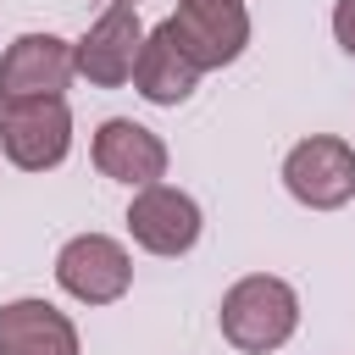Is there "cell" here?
I'll use <instances>...</instances> for the list:
<instances>
[{"label": "cell", "instance_id": "obj_1", "mask_svg": "<svg viewBox=\"0 0 355 355\" xmlns=\"http://www.w3.org/2000/svg\"><path fill=\"white\" fill-rule=\"evenodd\" d=\"M216 322H222V338H227L233 349H244V355H272V349H283V344L294 338V327H300V294H294L283 277H272V272H250V277H239V283L222 294Z\"/></svg>", "mask_w": 355, "mask_h": 355}, {"label": "cell", "instance_id": "obj_3", "mask_svg": "<svg viewBox=\"0 0 355 355\" xmlns=\"http://www.w3.org/2000/svg\"><path fill=\"white\" fill-rule=\"evenodd\" d=\"M0 150L22 172H50L72 150V111L61 94L50 100H11L0 105Z\"/></svg>", "mask_w": 355, "mask_h": 355}, {"label": "cell", "instance_id": "obj_8", "mask_svg": "<svg viewBox=\"0 0 355 355\" xmlns=\"http://www.w3.org/2000/svg\"><path fill=\"white\" fill-rule=\"evenodd\" d=\"M72 78L78 72H72V44L67 39H55V33H22L0 55V105L67 94Z\"/></svg>", "mask_w": 355, "mask_h": 355}, {"label": "cell", "instance_id": "obj_9", "mask_svg": "<svg viewBox=\"0 0 355 355\" xmlns=\"http://www.w3.org/2000/svg\"><path fill=\"white\" fill-rule=\"evenodd\" d=\"M89 155H94L100 178L128 183V189H144V183H161V178H166V144H161V133H150V128L133 122V116L100 122Z\"/></svg>", "mask_w": 355, "mask_h": 355}, {"label": "cell", "instance_id": "obj_2", "mask_svg": "<svg viewBox=\"0 0 355 355\" xmlns=\"http://www.w3.org/2000/svg\"><path fill=\"white\" fill-rule=\"evenodd\" d=\"M161 28L172 33V44L200 72L233 67L244 55V44H250V11H244V0H178V11Z\"/></svg>", "mask_w": 355, "mask_h": 355}, {"label": "cell", "instance_id": "obj_11", "mask_svg": "<svg viewBox=\"0 0 355 355\" xmlns=\"http://www.w3.org/2000/svg\"><path fill=\"white\" fill-rule=\"evenodd\" d=\"M194 83H200V67L172 44L166 28H150V33H144V50H139V61H133V89H139L150 105H183V100L194 94Z\"/></svg>", "mask_w": 355, "mask_h": 355}, {"label": "cell", "instance_id": "obj_7", "mask_svg": "<svg viewBox=\"0 0 355 355\" xmlns=\"http://www.w3.org/2000/svg\"><path fill=\"white\" fill-rule=\"evenodd\" d=\"M200 205H194V194H183V189H172V183H144V189H133V205H128V233H133V244L139 250H150V255H189L194 244H200Z\"/></svg>", "mask_w": 355, "mask_h": 355}, {"label": "cell", "instance_id": "obj_6", "mask_svg": "<svg viewBox=\"0 0 355 355\" xmlns=\"http://www.w3.org/2000/svg\"><path fill=\"white\" fill-rule=\"evenodd\" d=\"M144 50V22L139 6H105L100 22L72 44V72L94 89H122L133 83V61Z\"/></svg>", "mask_w": 355, "mask_h": 355}, {"label": "cell", "instance_id": "obj_12", "mask_svg": "<svg viewBox=\"0 0 355 355\" xmlns=\"http://www.w3.org/2000/svg\"><path fill=\"white\" fill-rule=\"evenodd\" d=\"M333 39L355 55V0H333Z\"/></svg>", "mask_w": 355, "mask_h": 355}, {"label": "cell", "instance_id": "obj_13", "mask_svg": "<svg viewBox=\"0 0 355 355\" xmlns=\"http://www.w3.org/2000/svg\"><path fill=\"white\" fill-rule=\"evenodd\" d=\"M105 6H139V0H105Z\"/></svg>", "mask_w": 355, "mask_h": 355}, {"label": "cell", "instance_id": "obj_4", "mask_svg": "<svg viewBox=\"0 0 355 355\" xmlns=\"http://www.w3.org/2000/svg\"><path fill=\"white\" fill-rule=\"evenodd\" d=\"M283 189L311 211H338L355 200V150L333 133H311L283 155Z\"/></svg>", "mask_w": 355, "mask_h": 355}, {"label": "cell", "instance_id": "obj_10", "mask_svg": "<svg viewBox=\"0 0 355 355\" xmlns=\"http://www.w3.org/2000/svg\"><path fill=\"white\" fill-rule=\"evenodd\" d=\"M0 355H78V327L50 300L0 305Z\"/></svg>", "mask_w": 355, "mask_h": 355}, {"label": "cell", "instance_id": "obj_5", "mask_svg": "<svg viewBox=\"0 0 355 355\" xmlns=\"http://www.w3.org/2000/svg\"><path fill=\"white\" fill-rule=\"evenodd\" d=\"M55 283L78 305H116L133 283V261L111 233H78L55 255Z\"/></svg>", "mask_w": 355, "mask_h": 355}]
</instances>
